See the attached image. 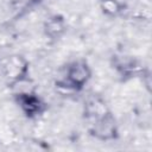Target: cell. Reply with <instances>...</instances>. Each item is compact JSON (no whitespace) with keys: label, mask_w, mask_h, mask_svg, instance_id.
Wrapping results in <instances>:
<instances>
[{"label":"cell","mask_w":152,"mask_h":152,"mask_svg":"<svg viewBox=\"0 0 152 152\" xmlns=\"http://www.w3.org/2000/svg\"><path fill=\"white\" fill-rule=\"evenodd\" d=\"M91 71L87 63L84 62H75L68 68L66 78L70 86L72 87H82L90 78Z\"/></svg>","instance_id":"1"},{"label":"cell","mask_w":152,"mask_h":152,"mask_svg":"<svg viewBox=\"0 0 152 152\" xmlns=\"http://www.w3.org/2000/svg\"><path fill=\"white\" fill-rule=\"evenodd\" d=\"M25 71H26V62L21 56H12L7 59L5 64V74L10 80L14 82L23 80Z\"/></svg>","instance_id":"2"},{"label":"cell","mask_w":152,"mask_h":152,"mask_svg":"<svg viewBox=\"0 0 152 152\" xmlns=\"http://www.w3.org/2000/svg\"><path fill=\"white\" fill-rule=\"evenodd\" d=\"M44 31H45V34L49 36L50 38H52V39L58 38L65 31L64 19L59 15H53V17L49 18L44 24Z\"/></svg>","instance_id":"4"},{"label":"cell","mask_w":152,"mask_h":152,"mask_svg":"<svg viewBox=\"0 0 152 152\" xmlns=\"http://www.w3.org/2000/svg\"><path fill=\"white\" fill-rule=\"evenodd\" d=\"M100 7L107 15H116L121 11V5L118 0H100Z\"/></svg>","instance_id":"6"},{"label":"cell","mask_w":152,"mask_h":152,"mask_svg":"<svg viewBox=\"0 0 152 152\" xmlns=\"http://www.w3.org/2000/svg\"><path fill=\"white\" fill-rule=\"evenodd\" d=\"M18 95H19L18 96V102L21 106V108L26 112L27 115L28 114L33 115V114L39 112L40 102L36 96H33V94H31L28 91H25V93H19Z\"/></svg>","instance_id":"5"},{"label":"cell","mask_w":152,"mask_h":152,"mask_svg":"<svg viewBox=\"0 0 152 152\" xmlns=\"http://www.w3.org/2000/svg\"><path fill=\"white\" fill-rule=\"evenodd\" d=\"M94 133L100 139H110L115 135V121L109 113L97 118L94 126Z\"/></svg>","instance_id":"3"}]
</instances>
